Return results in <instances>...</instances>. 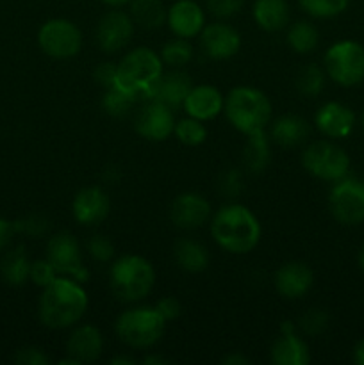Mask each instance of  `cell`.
I'll list each match as a JSON object with an SVG mask.
<instances>
[{
    "label": "cell",
    "mask_w": 364,
    "mask_h": 365,
    "mask_svg": "<svg viewBox=\"0 0 364 365\" xmlns=\"http://www.w3.org/2000/svg\"><path fill=\"white\" fill-rule=\"evenodd\" d=\"M245 6V0H207V9L216 18H232Z\"/></svg>",
    "instance_id": "cell-39"
},
{
    "label": "cell",
    "mask_w": 364,
    "mask_h": 365,
    "mask_svg": "<svg viewBox=\"0 0 364 365\" xmlns=\"http://www.w3.org/2000/svg\"><path fill=\"white\" fill-rule=\"evenodd\" d=\"M303 170L314 178L338 182L348 175L350 157L332 141H314L302 153Z\"/></svg>",
    "instance_id": "cell-8"
},
{
    "label": "cell",
    "mask_w": 364,
    "mask_h": 365,
    "mask_svg": "<svg viewBox=\"0 0 364 365\" xmlns=\"http://www.w3.org/2000/svg\"><path fill=\"white\" fill-rule=\"evenodd\" d=\"M221 189H223V192H227V196H236L238 192H241V173L239 171H228L223 180H221Z\"/></svg>",
    "instance_id": "cell-44"
},
{
    "label": "cell",
    "mask_w": 364,
    "mask_h": 365,
    "mask_svg": "<svg viewBox=\"0 0 364 365\" xmlns=\"http://www.w3.org/2000/svg\"><path fill=\"white\" fill-rule=\"evenodd\" d=\"M359 267L363 269V273H364V246L360 248V252H359Z\"/></svg>",
    "instance_id": "cell-51"
},
{
    "label": "cell",
    "mask_w": 364,
    "mask_h": 365,
    "mask_svg": "<svg viewBox=\"0 0 364 365\" xmlns=\"http://www.w3.org/2000/svg\"><path fill=\"white\" fill-rule=\"evenodd\" d=\"M173 109L159 100H145L134 118V128L143 139L152 143L166 141L175 128Z\"/></svg>",
    "instance_id": "cell-12"
},
{
    "label": "cell",
    "mask_w": 364,
    "mask_h": 365,
    "mask_svg": "<svg viewBox=\"0 0 364 365\" xmlns=\"http://www.w3.org/2000/svg\"><path fill=\"white\" fill-rule=\"evenodd\" d=\"M156 285V269L139 255H123L109 269V287L114 298L123 303L145 299Z\"/></svg>",
    "instance_id": "cell-5"
},
{
    "label": "cell",
    "mask_w": 364,
    "mask_h": 365,
    "mask_svg": "<svg viewBox=\"0 0 364 365\" xmlns=\"http://www.w3.org/2000/svg\"><path fill=\"white\" fill-rule=\"evenodd\" d=\"M116 64L113 63H102L95 68V81L102 86L103 89H109L116 86Z\"/></svg>",
    "instance_id": "cell-43"
},
{
    "label": "cell",
    "mask_w": 364,
    "mask_h": 365,
    "mask_svg": "<svg viewBox=\"0 0 364 365\" xmlns=\"http://www.w3.org/2000/svg\"><path fill=\"white\" fill-rule=\"evenodd\" d=\"M243 159H245V166L252 173H259L268 166V163H270V145H268L264 130L248 135Z\"/></svg>",
    "instance_id": "cell-30"
},
{
    "label": "cell",
    "mask_w": 364,
    "mask_h": 365,
    "mask_svg": "<svg viewBox=\"0 0 364 365\" xmlns=\"http://www.w3.org/2000/svg\"><path fill=\"white\" fill-rule=\"evenodd\" d=\"M88 252L96 262H109L114 257V245L106 235H93L88 241Z\"/></svg>",
    "instance_id": "cell-38"
},
{
    "label": "cell",
    "mask_w": 364,
    "mask_h": 365,
    "mask_svg": "<svg viewBox=\"0 0 364 365\" xmlns=\"http://www.w3.org/2000/svg\"><path fill=\"white\" fill-rule=\"evenodd\" d=\"M102 2L109 7H123L127 4H131L132 0H102Z\"/></svg>",
    "instance_id": "cell-49"
},
{
    "label": "cell",
    "mask_w": 364,
    "mask_h": 365,
    "mask_svg": "<svg viewBox=\"0 0 364 365\" xmlns=\"http://www.w3.org/2000/svg\"><path fill=\"white\" fill-rule=\"evenodd\" d=\"M131 16L141 29H161L166 24L168 9L161 0H132Z\"/></svg>",
    "instance_id": "cell-28"
},
{
    "label": "cell",
    "mask_w": 364,
    "mask_h": 365,
    "mask_svg": "<svg viewBox=\"0 0 364 365\" xmlns=\"http://www.w3.org/2000/svg\"><path fill=\"white\" fill-rule=\"evenodd\" d=\"M161 59H163L164 66L170 68H182L193 59V46L189 39L177 38L166 41L159 52Z\"/></svg>",
    "instance_id": "cell-32"
},
{
    "label": "cell",
    "mask_w": 364,
    "mask_h": 365,
    "mask_svg": "<svg viewBox=\"0 0 364 365\" xmlns=\"http://www.w3.org/2000/svg\"><path fill=\"white\" fill-rule=\"evenodd\" d=\"M103 351L102 331L93 324H75L66 341V355L79 364H91L100 359Z\"/></svg>",
    "instance_id": "cell-22"
},
{
    "label": "cell",
    "mask_w": 364,
    "mask_h": 365,
    "mask_svg": "<svg viewBox=\"0 0 364 365\" xmlns=\"http://www.w3.org/2000/svg\"><path fill=\"white\" fill-rule=\"evenodd\" d=\"M116 86L132 98L152 100L157 82L164 73V63L148 46H138L121 57L116 64Z\"/></svg>",
    "instance_id": "cell-3"
},
{
    "label": "cell",
    "mask_w": 364,
    "mask_h": 365,
    "mask_svg": "<svg viewBox=\"0 0 364 365\" xmlns=\"http://www.w3.org/2000/svg\"><path fill=\"white\" fill-rule=\"evenodd\" d=\"M200 46L207 57L225 61L234 57L241 48V34L225 21L206 25L200 32Z\"/></svg>",
    "instance_id": "cell-14"
},
{
    "label": "cell",
    "mask_w": 364,
    "mask_h": 365,
    "mask_svg": "<svg viewBox=\"0 0 364 365\" xmlns=\"http://www.w3.org/2000/svg\"><path fill=\"white\" fill-rule=\"evenodd\" d=\"M191 88V77L186 71H182L181 68H173L168 73H163V77L159 78L152 100H159V102L166 103L171 109L181 107Z\"/></svg>",
    "instance_id": "cell-23"
},
{
    "label": "cell",
    "mask_w": 364,
    "mask_h": 365,
    "mask_svg": "<svg viewBox=\"0 0 364 365\" xmlns=\"http://www.w3.org/2000/svg\"><path fill=\"white\" fill-rule=\"evenodd\" d=\"M57 277H61V274L57 273V269L50 264L49 259L36 260V262L31 264V278L29 280H32V284L38 285V287H46Z\"/></svg>",
    "instance_id": "cell-37"
},
{
    "label": "cell",
    "mask_w": 364,
    "mask_h": 365,
    "mask_svg": "<svg viewBox=\"0 0 364 365\" xmlns=\"http://www.w3.org/2000/svg\"><path fill=\"white\" fill-rule=\"evenodd\" d=\"M166 324L156 307H134L120 314L114 330L131 349H150L163 339Z\"/></svg>",
    "instance_id": "cell-6"
},
{
    "label": "cell",
    "mask_w": 364,
    "mask_h": 365,
    "mask_svg": "<svg viewBox=\"0 0 364 365\" xmlns=\"http://www.w3.org/2000/svg\"><path fill=\"white\" fill-rule=\"evenodd\" d=\"M14 362L21 365H46L50 360L41 348L27 346V348L18 349L16 355H14Z\"/></svg>",
    "instance_id": "cell-41"
},
{
    "label": "cell",
    "mask_w": 364,
    "mask_h": 365,
    "mask_svg": "<svg viewBox=\"0 0 364 365\" xmlns=\"http://www.w3.org/2000/svg\"><path fill=\"white\" fill-rule=\"evenodd\" d=\"M31 264L24 246H16L0 260V277L7 285L20 287L31 278Z\"/></svg>",
    "instance_id": "cell-27"
},
{
    "label": "cell",
    "mask_w": 364,
    "mask_h": 365,
    "mask_svg": "<svg viewBox=\"0 0 364 365\" xmlns=\"http://www.w3.org/2000/svg\"><path fill=\"white\" fill-rule=\"evenodd\" d=\"M298 327L302 334L309 335V337H318L323 334L328 327V314L321 309H310L300 317Z\"/></svg>",
    "instance_id": "cell-36"
},
{
    "label": "cell",
    "mask_w": 364,
    "mask_h": 365,
    "mask_svg": "<svg viewBox=\"0 0 364 365\" xmlns=\"http://www.w3.org/2000/svg\"><path fill=\"white\" fill-rule=\"evenodd\" d=\"M223 113L236 130L252 135L268 127L273 109L264 91L252 86H238L225 96Z\"/></svg>",
    "instance_id": "cell-4"
},
{
    "label": "cell",
    "mask_w": 364,
    "mask_h": 365,
    "mask_svg": "<svg viewBox=\"0 0 364 365\" xmlns=\"http://www.w3.org/2000/svg\"><path fill=\"white\" fill-rule=\"evenodd\" d=\"M14 232H16L14 223H11L9 220L0 217V252H4V250L11 245V239H13Z\"/></svg>",
    "instance_id": "cell-45"
},
{
    "label": "cell",
    "mask_w": 364,
    "mask_h": 365,
    "mask_svg": "<svg viewBox=\"0 0 364 365\" xmlns=\"http://www.w3.org/2000/svg\"><path fill=\"white\" fill-rule=\"evenodd\" d=\"M323 70L330 81L343 88H352L364 81V46L352 39H343L328 46Z\"/></svg>",
    "instance_id": "cell-7"
},
{
    "label": "cell",
    "mask_w": 364,
    "mask_h": 365,
    "mask_svg": "<svg viewBox=\"0 0 364 365\" xmlns=\"http://www.w3.org/2000/svg\"><path fill=\"white\" fill-rule=\"evenodd\" d=\"M134 103L136 100L131 95H127V93L118 88L106 89L102 96V109L106 110V114L113 118L127 116Z\"/></svg>",
    "instance_id": "cell-34"
},
{
    "label": "cell",
    "mask_w": 364,
    "mask_h": 365,
    "mask_svg": "<svg viewBox=\"0 0 364 365\" xmlns=\"http://www.w3.org/2000/svg\"><path fill=\"white\" fill-rule=\"evenodd\" d=\"M271 362L275 365H307L310 362L309 346L296 335V327L285 321L280 327V335L271 346Z\"/></svg>",
    "instance_id": "cell-19"
},
{
    "label": "cell",
    "mask_w": 364,
    "mask_h": 365,
    "mask_svg": "<svg viewBox=\"0 0 364 365\" xmlns=\"http://www.w3.org/2000/svg\"><path fill=\"white\" fill-rule=\"evenodd\" d=\"M360 123H363V128H364V113H363V118H360Z\"/></svg>",
    "instance_id": "cell-52"
},
{
    "label": "cell",
    "mask_w": 364,
    "mask_h": 365,
    "mask_svg": "<svg viewBox=\"0 0 364 365\" xmlns=\"http://www.w3.org/2000/svg\"><path fill=\"white\" fill-rule=\"evenodd\" d=\"M173 134L182 145L186 146H200L206 143L207 139V128L203 121L196 120V118H182V120L175 121Z\"/></svg>",
    "instance_id": "cell-33"
},
{
    "label": "cell",
    "mask_w": 364,
    "mask_h": 365,
    "mask_svg": "<svg viewBox=\"0 0 364 365\" xmlns=\"http://www.w3.org/2000/svg\"><path fill=\"white\" fill-rule=\"evenodd\" d=\"M145 364H156V365H163L166 364L168 360L166 359H161V356H146L145 360H143Z\"/></svg>",
    "instance_id": "cell-50"
},
{
    "label": "cell",
    "mask_w": 364,
    "mask_h": 365,
    "mask_svg": "<svg viewBox=\"0 0 364 365\" xmlns=\"http://www.w3.org/2000/svg\"><path fill=\"white\" fill-rule=\"evenodd\" d=\"M325 78H327V73H325L323 68L310 63L305 64V66L296 73L295 86L300 91V95L307 96V98H314V96L321 95V91H323Z\"/></svg>",
    "instance_id": "cell-31"
},
{
    "label": "cell",
    "mask_w": 364,
    "mask_h": 365,
    "mask_svg": "<svg viewBox=\"0 0 364 365\" xmlns=\"http://www.w3.org/2000/svg\"><path fill=\"white\" fill-rule=\"evenodd\" d=\"M310 127L307 120L296 114H284V116L277 118L271 125L270 135L278 146L282 148H293L298 146L309 138Z\"/></svg>",
    "instance_id": "cell-25"
},
{
    "label": "cell",
    "mask_w": 364,
    "mask_h": 365,
    "mask_svg": "<svg viewBox=\"0 0 364 365\" xmlns=\"http://www.w3.org/2000/svg\"><path fill=\"white\" fill-rule=\"evenodd\" d=\"M156 310L161 314V317H163L166 323H170V321H175L181 316L182 305L177 298H173V296H164V298H161L159 302L156 303Z\"/></svg>",
    "instance_id": "cell-42"
},
{
    "label": "cell",
    "mask_w": 364,
    "mask_h": 365,
    "mask_svg": "<svg viewBox=\"0 0 364 365\" xmlns=\"http://www.w3.org/2000/svg\"><path fill=\"white\" fill-rule=\"evenodd\" d=\"M173 255L178 267L184 269L186 273L193 274L206 271L211 262L209 250L200 241H195V239H181V241H177Z\"/></svg>",
    "instance_id": "cell-26"
},
{
    "label": "cell",
    "mask_w": 364,
    "mask_h": 365,
    "mask_svg": "<svg viewBox=\"0 0 364 365\" xmlns=\"http://www.w3.org/2000/svg\"><path fill=\"white\" fill-rule=\"evenodd\" d=\"M300 7L313 18H334L345 13L350 0H298Z\"/></svg>",
    "instance_id": "cell-35"
},
{
    "label": "cell",
    "mask_w": 364,
    "mask_h": 365,
    "mask_svg": "<svg viewBox=\"0 0 364 365\" xmlns=\"http://www.w3.org/2000/svg\"><path fill=\"white\" fill-rule=\"evenodd\" d=\"M46 259L50 260L61 277H70L79 282L88 280V269L82 264L81 242L68 232L52 235L46 245Z\"/></svg>",
    "instance_id": "cell-11"
},
{
    "label": "cell",
    "mask_w": 364,
    "mask_h": 365,
    "mask_svg": "<svg viewBox=\"0 0 364 365\" xmlns=\"http://www.w3.org/2000/svg\"><path fill=\"white\" fill-rule=\"evenodd\" d=\"M273 282L275 289L282 298L300 299L313 287L314 273L302 260H291L278 267Z\"/></svg>",
    "instance_id": "cell-17"
},
{
    "label": "cell",
    "mask_w": 364,
    "mask_h": 365,
    "mask_svg": "<svg viewBox=\"0 0 364 365\" xmlns=\"http://www.w3.org/2000/svg\"><path fill=\"white\" fill-rule=\"evenodd\" d=\"M111 364H116V365H128V364H136L134 359H128V356H114L113 360H111Z\"/></svg>",
    "instance_id": "cell-48"
},
{
    "label": "cell",
    "mask_w": 364,
    "mask_h": 365,
    "mask_svg": "<svg viewBox=\"0 0 364 365\" xmlns=\"http://www.w3.org/2000/svg\"><path fill=\"white\" fill-rule=\"evenodd\" d=\"M134 27L136 24L131 13H125V11L114 7V9L107 11L96 25V45L106 53L120 52L131 43L132 36H134Z\"/></svg>",
    "instance_id": "cell-13"
},
{
    "label": "cell",
    "mask_w": 364,
    "mask_h": 365,
    "mask_svg": "<svg viewBox=\"0 0 364 365\" xmlns=\"http://www.w3.org/2000/svg\"><path fill=\"white\" fill-rule=\"evenodd\" d=\"M211 235L214 242L232 255H246L259 245L263 228L248 207L228 203L211 220Z\"/></svg>",
    "instance_id": "cell-2"
},
{
    "label": "cell",
    "mask_w": 364,
    "mask_h": 365,
    "mask_svg": "<svg viewBox=\"0 0 364 365\" xmlns=\"http://www.w3.org/2000/svg\"><path fill=\"white\" fill-rule=\"evenodd\" d=\"M89 307V298L82 282L70 277H57L43 287L38 303V316L50 330H66L79 324Z\"/></svg>",
    "instance_id": "cell-1"
},
{
    "label": "cell",
    "mask_w": 364,
    "mask_h": 365,
    "mask_svg": "<svg viewBox=\"0 0 364 365\" xmlns=\"http://www.w3.org/2000/svg\"><path fill=\"white\" fill-rule=\"evenodd\" d=\"M353 362L357 365H364V341L357 342V346L353 348Z\"/></svg>",
    "instance_id": "cell-47"
},
{
    "label": "cell",
    "mask_w": 364,
    "mask_h": 365,
    "mask_svg": "<svg viewBox=\"0 0 364 365\" xmlns=\"http://www.w3.org/2000/svg\"><path fill=\"white\" fill-rule=\"evenodd\" d=\"M166 24L173 36L191 39L206 27V13L195 0H177L168 9Z\"/></svg>",
    "instance_id": "cell-18"
},
{
    "label": "cell",
    "mask_w": 364,
    "mask_h": 365,
    "mask_svg": "<svg viewBox=\"0 0 364 365\" xmlns=\"http://www.w3.org/2000/svg\"><path fill=\"white\" fill-rule=\"evenodd\" d=\"M252 16L257 27L266 32H278L288 27L291 9L288 0H256Z\"/></svg>",
    "instance_id": "cell-24"
},
{
    "label": "cell",
    "mask_w": 364,
    "mask_h": 365,
    "mask_svg": "<svg viewBox=\"0 0 364 365\" xmlns=\"http://www.w3.org/2000/svg\"><path fill=\"white\" fill-rule=\"evenodd\" d=\"M211 203L198 192H182L171 202L170 220L182 230H196L211 220Z\"/></svg>",
    "instance_id": "cell-16"
},
{
    "label": "cell",
    "mask_w": 364,
    "mask_h": 365,
    "mask_svg": "<svg viewBox=\"0 0 364 365\" xmlns=\"http://www.w3.org/2000/svg\"><path fill=\"white\" fill-rule=\"evenodd\" d=\"M14 227H16V232H25L31 237H39L49 230V221L39 214H32V216L21 220L20 223H14Z\"/></svg>",
    "instance_id": "cell-40"
},
{
    "label": "cell",
    "mask_w": 364,
    "mask_h": 365,
    "mask_svg": "<svg viewBox=\"0 0 364 365\" xmlns=\"http://www.w3.org/2000/svg\"><path fill=\"white\" fill-rule=\"evenodd\" d=\"M328 207L338 223L357 227L364 223V184L355 178H341L332 187Z\"/></svg>",
    "instance_id": "cell-10"
},
{
    "label": "cell",
    "mask_w": 364,
    "mask_h": 365,
    "mask_svg": "<svg viewBox=\"0 0 364 365\" xmlns=\"http://www.w3.org/2000/svg\"><path fill=\"white\" fill-rule=\"evenodd\" d=\"M225 96L218 88L211 84H198L189 89L182 109L188 116L196 118L200 121H211L223 113Z\"/></svg>",
    "instance_id": "cell-20"
},
{
    "label": "cell",
    "mask_w": 364,
    "mask_h": 365,
    "mask_svg": "<svg viewBox=\"0 0 364 365\" xmlns=\"http://www.w3.org/2000/svg\"><path fill=\"white\" fill-rule=\"evenodd\" d=\"M285 39H288V45L293 52L305 56V53H310L318 46L320 32L310 21L300 20L289 25Z\"/></svg>",
    "instance_id": "cell-29"
},
{
    "label": "cell",
    "mask_w": 364,
    "mask_h": 365,
    "mask_svg": "<svg viewBox=\"0 0 364 365\" xmlns=\"http://www.w3.org/2000/svg\"><path fill=\"white\" fill-rule=\"evenodd\" d=\"M221 362L227 364V365H248L250 360L246 359V356H243L239 351H234V353H231V355L223 356V359H221Z\"/></svg>",
    "instance_id": "cell-46"
},
{
    "label": "cell",
    "mask_w": 364,
    "mask_h": 365,
    "mask_svg": "<svg viewBox=\"0 0 364 365\" xmlns=\"http://www.w3.org/2000/svg\"><path fill=\"white\" fill-rule=\"evenodd\" d=\"M318 130L330 139H345L355 127V114L341 102H327L314 116Z\"/></svg>",
    "instance_id": "cell-21"
},
{
    "label": "cell",
    "mask_w": 364,
    "mask_h": 365,
    "mask_svg": "<svg viewBox=\"0 0 364 365\" xmlns=\"http://www.w3.org/2000/svg\"><path fill=\"white\" fill-rule=\"evenodd\" d=\"M111 212L109 195L100 185L82 187L71 202L74 220L82 227H95L100 225Z\"/></svg>",
    "instance_id": "cell-15"
},
{
    "label": "cell",
    "mask_w": 364,
    "mask_h": 365,
    "mask_svg": "<svg viewBox=\"0 0 364 365\" xmlns=\"http://www.w3.org/2000/svg\"><path fill=\"white\" fill-rule=\"evenodd\" d=\"M82 32L66 18H52L45 21L38 32V45L45 56L66 61L79 56L82 50Z\"/></svg>",
    "instance_id": "cell-9"
}]
</instances>
